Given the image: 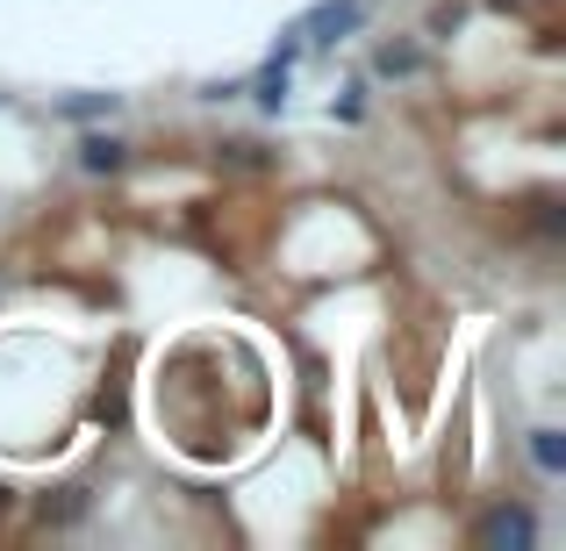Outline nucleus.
Wrapping results in <instances>:
<instances>
[{
    "label": "nucleus",
    "mask_w": 566,
    "mask_h": 551,
    "mask_svg": "<svg viewBox=\"0 0 566 551\" xmlns=\"http://www.w3.org/2000/svg\"><path fill=\"white\" fill-rule=\"evenodd\" d=\"M473 544H481V551H531V544H538V516H531L524 501H502V509L481 516Z\"/></svg>",
    "instance_id": "obj_1"
},
{
    "label": "nucleus",
    "mask_w": 566,
    "mask_h": 551,
    "mask_svg": "<svg viewBox=\"0 0 566 551\" xmlns=\"http://www.w3.org/2000/svg\"><path fill=\"white\" fill-rule=\"evenodd\" d=\"M359 22H366V0H323V8H308L294 29H302V43H323V51H331V43H345Z\"/></svg>",
    "instance_id": "obj_2"
},
{
    "label": "nucleus",
    "mask_w": 566,
    "mask_h": 551,
    "mask_svg": "<svg viewBox=\"0 0 566 551\" xmlns=\"http://www.w3.org/2000/svg\"><path fill=\"white\" fill-rule=\"evenodd\" d=\"M123 166H129V144H123V137H108V129H86V137H80V172L115 180Z\"/></svg>",
    "instance_id": "obj_3"
},
{
    "label": "nucleus",
    "mask_w": 566,
    "mask_h": 551,
    "mask_svg": "<svg viewBox=\"0 0 566 551\" xmlns=\"http://www.w3.org/2000/svg\"><path fill=\"white\" fill-rule=\"evenodd\" d=\"M36 516L65 530V523H80V516H86V495H80V487H51V495L36 501Z\"/></svg>",
    "instance_id": "obj_4"
},
{
    "label": "nucleus",
    "mask_w": 566,
    "mask_h": 551,
    "mask_svg": "<svg viewBox=\"0 0 566 551\" xmlns=\"http://www.w3.org/2000/svg\"><path fill=\"white\" fill-rule=\"evenodd\" d=\"M374 72L380 80H416V72H423V51H416V43H380Z\"/></svg>",
    "instance_id": "obj_5"
},
{
    "label": "nucleus",
    "mask_w": 566,
    "mask_h": 551,
    "mask_svg": "<svg viewBox=\"0 0 566 551\" xmlns=\"http://www.w3.org/2000/svg\"><path fill=\"white\" fill-rule=\"evenodd\" d=\"M531 458H538L545 480H559V473H566V437H559V430H531Z\"/></svg>",
    "instance_id": "obj_6"
},
{
    "label": "nucleus",
    "mask_w": 566,
    "mask_h": 551,
    "mask_svg": "<svg viewBox=\"0 0 566 551\" xmlns=\"http://www.w3.org/2000/svg\"><path fill=\"white\" fill-rule=\"evenodd\" d=\"M251 94H259V108H265V115H280V108H287V65H259Z\"/></svg>",
    "instance_id": "obj_7"
},
{
    "label": "nucleus",
    "mask_w": 566,
    "mask_h": 551,
    "mask_svg": "<svg viewBox=\"0 0 566 551\" xmlns=\"http://www.w3.org/2000/svg\"><path fill=\"white\" fill-rule=\"evenodd\" d=\"M57 115L65 123H101V115H115V94H72V100H57Z\"/></svg>",
    "instance_id": "obj_8"
},
{
    "label": "nucleus",
    "mask_w": 566,
    "mask_h": 551,
    "mask_svg": "<svg viewBox=\"0 0 566 551\" xmlns=\"http://www.w3.org/2000/svg\"><path fill=\"white\" fill-rule=\"evenodd\" d=\"M359 115H366V100H359V86H345V94H337V100H331V123H359Z\"/></svg>",
    "instance_id": "obj_9"
}]
</instances>
